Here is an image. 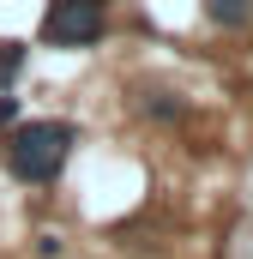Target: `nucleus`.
Masks as SVG:
<instances>
[{"label": "nucleus", "instance_id": "1", "mask_svg": "<svg viewBox=\"0 0 253 259\" xmlns=\"http://www.w3.org/2000/svg\"><path fill=\"white\" fill-rule=\"evenodd\" d=\"M66 151H72V127L66 121H24L12 133V145H6V163H12L18 181H55Z\"/></svg>", "mask_w": 253, "mask_h": 259}, {"label": "nucleus", "instance_id": "2", "mask_svg": "<svg viewBox=\"0 0 253 259\" xmlns=\"http://www.w3.org/2000/svg\"><path fill=\"white\" fill-rule=\"evenodd\" d=\"M97 36H103V0H55L43 18V42H55V49H78Z\"/></svg>", "mask_w": 253, "mask_h": 259}, {"label": "nucleus", "instance_id": "3", "mask_svg": "<svg viewBox=\"0 0 253 259\" xmlns=\"http://www.w3.org/2000/svg\"><path fill=\"white\" fill-rule=\"evenodd\" d=\"M211 18H223V24H241V18H247V0H211Z\"/></svg>", "mask_w": 253, "mask_h": 259}, {"label": "nucleus", "instance_id": "4", "mask_svg": "<svg viewBox=\"0 0 253 259\" xmlns=\"http://www.w3.org/2000/svg\"><path fill=\"white\" fill-rule=\"evenodd\" d=\"M18 61H24V49H18V42H0V84H12Z\"/></svg>", "mask_w": 253, "mask_h": 259}]
</instances>
